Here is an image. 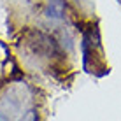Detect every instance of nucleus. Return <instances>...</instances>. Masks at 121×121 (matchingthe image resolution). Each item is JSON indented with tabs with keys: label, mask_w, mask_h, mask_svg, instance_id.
I'll return each instance as SVG.
<instances>
[{
	"label": "nucleus",
	"mask_w": 121,
	"mask_h": 121,
	"mask_svg": "<svg viewBox=\"0 0 121 121\" xmlns=\"http://www.w3.org/2000/svg\"><path fill=\"white\" fill-rule=\"evenodd\" d=\"M0 121H9V119H7L5 116H4V114H0Z\"/></svg>",
	"instance_id": "nucleus-3"
},
{
	"label": "nucleus",
	"mask_w": 121,
	"mask_h": 121,
	"mask_svg": "<svg viewBox=\"0 0 121 121\" xmlns=\"http://www.w3.org/2000/svg\"><path fill=\"white\" fill-rule=\"evenodd\" d=\"M48 12H49V14H51V12H55V14H53V18H60L61 12H63V4H61V0H53ZM49 14H48V16H49Z\"/></svg>",
	"instance_id": "nucleus-1"
},
{
	"label": "nucleus",
	"mask_w": 121,
	"mask_h": 121,
	"mask_svg": "<svg viewBox=\"0 0 121 121\" xmlns=\"http://www.w3.org/2000/svg\"><path fill=\"white\" fill-rule=\"evenodd\" d=\"M21 121H35V114H33V112L30 111V112H28V114H26V116H25V118L21 119Z\"/></svg>",
	"instance_id": "nucleus-2"
}]
</instances>
